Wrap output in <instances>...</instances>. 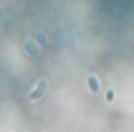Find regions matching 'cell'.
Here are the masks:
<instances>
[{"label":"cell","instance_id":"obj_1","mask_svg":"<svg viewBox=\"0 0 134 132\" xmlns=\"http://www.w3.org/2000/svg\"><path fill=\"white\" fill-rule=\"evenodd\" d=\"M112 98H113V92H112V91H109V92L108 93V100L111 101Z\"/></svg>","mask_w":134,"mask_h":132}]
</instances>
